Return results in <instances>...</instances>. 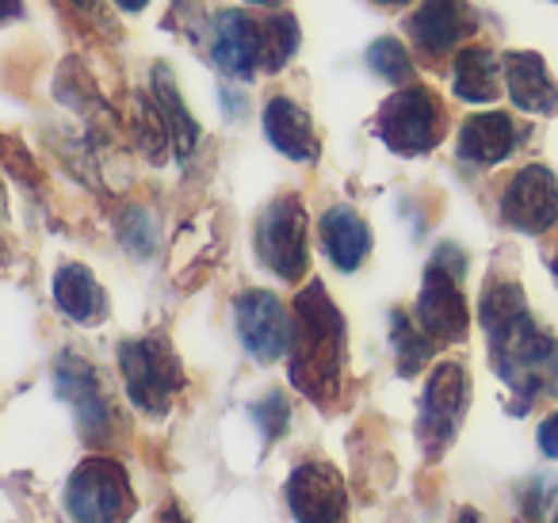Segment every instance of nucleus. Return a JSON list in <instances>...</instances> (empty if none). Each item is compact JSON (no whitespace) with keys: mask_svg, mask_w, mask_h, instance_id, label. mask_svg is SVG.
Returning <instances> with one entry per match:
<instances>
[{"mask_svg":"<svg viewBox=\"0 0 558 523\" xmlns=\"http://www.w3.org/2000/svg\"><path fill=\"white\" fill-rule=\"evenodd\" d=\"M501 73L509 96L520 111H535V115H547L558 108V85L550 81L547 65L539 54H527V50H512L501 58Z\"/></svg>","mask_w":558,"mask_h":523,"instance_id":"13","label":"nucleus"},{"mask_svg":"<svg viewBox=\"0 0 558 523\" xmlns=\"http://www.w3.org/2000/svg\"><path fill=\"white\" fill-rule=\"evenodd\" d=\"M405 27H410L413 42L428 54H448L474 32L463 0H421V9L413 12Z\"/></svg>","mask_w":558,"mask_h":523,"instance_id":"12","label":"nucleus"},{"mask_svg":"<svg viewBox=\"0 0 558 523\" xmlns=\"http://www.w3.org/2000/svg\"><path fill=\"white\" fill-rule=\"evenodd\" d=\"M161 523H187V520L177 512V508H169V512H161Z\"/></svg>","mask_w":558,"mask_h":523,"instance_id":"28","label":"nucleus"},{"mask_svg":"<svg viewBox=\"0 0 558 523\" xmlns=\"http://www.w3.org/2000/svg\"><path fill=\"white\" fill-rule=\"evenodd\" d=\"M466 401V382H463V367L459 363H440L428 378L425 390V431H433V439H448L451 428L459 424Z\"/></svg>","mask_w":558,"mask_h":523,"instance_id":"15","label":"nucleus"},{"mask_svg":"<svg viewBox=\"0 0 558 523\" xmlns=\"http://www.w3.org/2000/svg\"><path fill=\"white\" fill-rule=\"evenodd\" d=\"M154 88H157V104H161V119H165V131L172 134V142H177V154L187 157L195 146V138H199V126L192 123V115H187L184 100H180L177 85H172L169 70H157L154 73Z\"/></svg>","mask_w":558,"mask_h":523,"instance_id":"21","label":"nucleus"},{"mask_svg":"<svg viewBox=\"0 0 558 523\" xmlns=\"http://www.w3.org/2000/svg\"><path fill=\"white\" fill-rule=\"evenodd\" d=\"M497 73H501V62H497L489 50L482 47H466L456 62V93L471 104H486L497 96Z\"/></svg>","mask_w":558,"mask_h":523,"instance_id":"20","label":"nucleus"},{"mask_svg":"<svg viewBox=\"0 0 558 523\" xmlns=\"http://www.w3.org/2000/svg\"><path fill=\"white\" fill-rule=\"evenodd\" d=\"M501 215L509 218L517 230L524 233H543L558 222V184L547 169L532 165V169L517 172V180L509 184L501 199Z\"/></svg>","mask_w":558,"mask_h":523,"instance_id":"8","label":"nucleus"},{"mask_svg":"<svg viewBox=\"0 0 558 523\" xmlns=\"http://www.w3.org/2000/svg\"><path fill=\"white\" fill-rule=\"evenodd\" d=\"M341 340L344 321L329 302L326 287L311 283L295 302L291 317V378L311 398H333L337 378H341Z\"/></svg>","mask_w":558,"mask_h":523,"instance_id":"1","label":"nucleus"},{"mask_svg":"<svg viewBox=\"0 0 558 523\" xmlns=\"http://www.w3.org/2000/svg\"><path fill=\"white\" fill-rule=\"evenodd\" d=\"M24 12V0H0V24H9Z\"/></svg>","mask_w":558,"mask_h":523,"instance_id":"26","label":"nucleus"},{"mask_svg":"<svg viewBox=\"0 0 558 523\" xmlns=\"http://www.w3.org/2000/svg\"><path fill=\"white\" fill-rule=\"evenodd\" d=\"M517 146V123L501 111H486V115H471L459 131V154L466 161L497 165L512 154Z\"/></svg>","mask_w":558,"mask_h":523,"instance_id":"16","label":"nucleus"},{"mask_svg":"<svg viewBox=\"0 0 558 523\" xmlns=\"http://www.w3.org/2000/svg\"><path fill=\"white\" fill-rule=\"evenodd\" d=\"M417 317H421V329H425L433 340H459L466 332V325H471L466 302L456 287V271H448L440 260H436L425 276Z\"/></svg>","mask_w":558,"mask_h":523,"instance_id":"10","label":"nucleus"},{"mask_svg":"<svg viewBox=\"0 0 558 523\" xmlns=\"http://www.w3.org/2000/svg\"><path fill=\"white\" fill-rule=\"evenodd\" d=\"M379 4H405V0H379Z\"/></svg>","mask_w":558,"mask_h":523,"instance_id":"32","label":"nucleus"},{"mask_svg":"<svg viewBox=\"0 0 558 523\" xmlns=\"http://www.w3.org/2000/svg\"><path fill=\"white\" fill-rule=\"evenodd\" d=\"M489 337H494V363L512 390L527 398L558 390V340L535 329L527 309L489 329Z\"/></svg>","mask_w":558,"mask_h":523,"instance_id":"2","label":"nucleus"},{"mask_svg":"<svg viewBox=\"0 0 558 523\" xmlns=\"http://www.w3.org/2000/svg\"><path fill=\"white\" fill-rule=\"evenodd\" d=\"M299 47V27L291 16H276L260 24V65L264 70H279Z\"/></svg>","mask_w":558,"mask_h":523,"instance_id":"22","label":"nucleus"},{"mask_svg":"<svg viewBox=\"0 0 558 523\" xmlns=\"http://www.w3.org/2000/svg\"><path fill=\"white\" fill-rule=\"evenodd\" d=\"M395 348H398V360H402V375H413L421 370V363L433 355V337H425V329L410 325L402 314L395 317Z\"/></svg>","mask_w":558,"mask_h":523,"instance_id":"24","label":"nucleus"},{"mask_svg":"<svg viewBox=\"0 0 558 523\" xmlns=\"http://www.w3.org/2000/svg\"><path fill=\"white\" fill-rule=\"evenodd\" d=\"M288 500L299 523H341L344 482L333 466H299L288 482Z\"/></svg>","mask_w":558,"mask_h":523,"instance_id":"9","label":"nucleus"},{"mask_svg":"<svg viewBox=\"0 0 558 523\" xmlns=\"http://www.w3.org/2000/svg\"><path fill=\"white\" fill-rule=\"evenodd\" d=\"M134 497L126 470L111 459H88L77 466L65 489V508L77 523H119L126 520Z\"/></svg>","mask_w":558,"mask_h":523,"instance_id":"3","label":"nucleus"},{"mask_svg":"<svg viewBox=\"0 0 558 523\" xmlns=\"http://www.w3.org/2000/svg\"><path fill=\"white\" fill-rule=\"evenodd\" d=\"M253 4H276V0H253Z\"/></svg>","mask_w":558,"mask_h":523,"instance_id":"33","label":"nucleus"},{"mask_svg":"<svg viewBox=\"0 0 558 523\" xmlns=\"http://www.w3.org/2000/svg\"><path fill=\"white\" fill-rule=\"evenodd\" d=\"M440 104L417 85H405L398 96H390L379 111V134L398 154H425L440 138Z\"/></svg>","mask_w":558,"mask_h":523,"instance_id":"4","label":"nucleus"},{"mask_svg":"<svg viewBox=\"0 0 558 523\" xmlns=\"http://www.w3.org/2000/svg\"><path fill=\"white\" fill-rule=\"evenodd\" d=\"M238 332L245 340V348L256 360H279L288 352L291 340V317L283 309V302L268 291H248L238 299Z\"/></svg>","mask_w":558,"mask_h":523,"instance_id":"7","label":"nucleus"},{"mask_svg":"<svg viewBox=\"0 0 558 523\" xmlns=\"http://www.w3.org/2000/svg\"><path fill=\"white\" fill-rule=\"evenodd\" d=\"M256 253L279 279L306 271V215L295 199H279L256 222Z\"/></svg>","mask_w":558,"mask_h":523,"instance_id":"6","label":"nucleus"},{"mask_svg":"<svg viewBox=\"0 0 558 523\" xmlns=\"http://www.w3.org/2000/svg\"><path fill=\"white\" fill-rule=\"evenodd\" d=\"M555 276H558V260H555Z\"/></svg>","mask_w":558,"mask_h":523,"instance_id":"34","label":"nucleus"},{"mask_svg":"<svg viewBox=\"0 0 558 523\" xmlns=\"http://www.w3.org/2000/svg\"><path fill=\"white\" fill-rule=\"evenodd\" d=\"M322 241H326V253L333 256V264L344 271L360 268V260H364L367 248H372V233L360 222L356 210H349V207H337L322 218Z\"/></svg>","mask_w":558,"mask_h":523,"instance_id":"18","label":"nucleus"},{"mask_svg":"<svg viewBox=\"0 0 558 523\" xmlns=\"http://www.w3.org/2000/svg\"><path fill=\"white\" fill-rule=\"evenodd\" d=\"M264 131H268L271 146H276L279 154L295 157V161H311V157L318 154V138H314L311 115H306L299 104L283 100V96L264 108Z\"/></svg>","mask_w":558,"mask_h":523,"instance_id":"17","label":"nucleus"},{"mask_svg":"<svg viewBox=\"0 0 558 523\" xmlns=\"http://www.w3.org/2000/svg\"><path fill=\"white\" fill-rule=\"evenodd\" d=\"M367 65H372L383 81H390V85H410V77H413L410 50H405L398 39H379V42H375V47L367 50Z\"/></svg>","mask_w":558,"mask_h":523,"instance_id":"23","label":"nucleus"},{"mask_svg":"<svg viewBox=\"0 0 558 523\" xmlns=\"http://www.w3.org/2000/svg\"><path fill=\"white\" fill-rule=\"evenodd\" d=\"M0 215H4V187H0Z\"/></svg>","mask_w":558,"mask_h":523,"instance_id":"31","label":"nucleus"},{"mask_svg":"<svg viewBox=\"0 0 558 523\" xmlns=\"http://www.w3.org/2000/svg\"><path fill=\"white\" fill-rule=\"evenodd\" d=\"M54 382H58V393L77 409V424L88 439H100L111 424V409H108V398L100 390V378L96 370L88 367L85 360L77 355H62L54 367Z\"/></svg>","mask_w":558,"mask_h":523,"instance_id":"11","label":"nucleus"},{"mask_svg":"<svg viewBox=\"0 0 558 523\" xmlns=\"http://www.w3.org/2000/svg\"><path fill=\"white\" fill-rule=\"evenodd\" d=\"M119 363H123L126 393L134 398V405L146 413H165L172 390L180 386V367L169 348L161 340H126L119 348Z\"/></svg>","mask_w":558,"mask_h":523,"instance_id":"5","label":"nucleus"},{"mask_svg":"<svg viewBox=\"0 0 558 523\" xmlns=\"http://www.w3.org/2000/svg\"><path fill=\"white\" fill-rule=\"evenodd\" d=\"M210 54L218 70L233 77H253L260 65V24H253L241 12H222L215 24V39H210Z\"/></svg>","mask_w":558,"mask_h":523,"instance_id":"14","label":"nucleus"},{"mask_svg":"<svg viewBox=\"0 0 558 523\" xmlns=\"http://www.w3.org/2000/svg\"><path fill=\"white\" fill-rule=\"evenodd\" d=\"M116 4H119L123 12H142V9L149 4V0H116Z\"/></svg>","mask_w":558,"mask_h":523,"instance_id":"27","label":"nucleus"},{"mask_svg":"<svg viewBox=\"0 0 558 523\" xmlns=\"http://www.w3.org/2000/svg\"><path fill=\"white\" fill-rule=\"evenodd\" d=\"M539 447L550 454V459H558V413L539 424Z\"/></svg>","mask_w":558,"mask_h":523,"instance_id":"25","label":"nucleus"},{"mask_svg":"<svg viewBox=\"0 0 558 523\" xmlns=\"http://www.w3.org/2000/svg\"><path fill=\"white\" fill-rule=\"evenodd\" d=\"M77 4H81V9H93V4H96V0H77Z\"/></svg>","mask_w":558,"mask_h":523,"instance_id":"30","label":"nucleus"},{"mask_svg":"<svg viewBox=\"0 0 558 523\" xmlns=\"http://www.w3.org/2000/svg\"><path fill=\"white\" fill-rule=\"evenodd\" d=\"M555 523H558V520H555Z\"/></svg>","mask_w":558,"mask_h":523,"instance_id":"35","label":"nucleus"},{"mask_svg":"<svg viewBox=\"0 0 558 523\" xmlns=\"http://www.w3.org/2000/svg\"><path fill=\"white\" fill-rule=\"evenodd\" d=\"M54 302L65 317L73 321L88 325L104 314V294H100V283L93 279V271L81 268V264H65L58 268L54 276Z\"/></svg>","mask_w":558,"mask_h":523,"instance_id":"19","label":"nucleus"},{"mask_svg":"<svg viewBox=\"0 0 558 523\" xmlns=\"http://www.w3.org/2000/svg\"><path fill=\"white\" fill-rule=\"evenodd\" d=\"M459 523H478V515H471V512H463V515H459Z\"/></svg>","mask_w":558,"mask_h":523,"instance_id":"29","label":"nucleus"}]
</instances>
